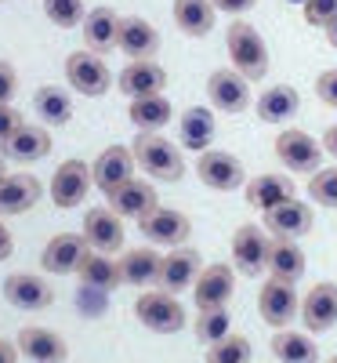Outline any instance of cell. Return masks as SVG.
<instances>
[{
  "mask_svg": "<svg viewBox=\"0 0 337 363\" xmlns=\"http://www.w3.org/2000/svg\"><path fill=\"white\" fill-rule=\"evenodd\" d=\"M95 189V178H91V164L80 157H69L55 167L51 182H47V196L58 211H73L87 200V193Z\"/></svg>",
  "mask_w": 337,
  "mask_h": 363,
  "instance_id": "6",
  "label": "cell"
},
{
  "mask_svg": "<svg viewBox=\"0 0 337 363\" xmlns=\"http://www.w3.org/2000/svg\"><path fill=\"white\" fill-rule=\"evenodd\" d=\"M196 178L214 193H232L247 186V167L236 153H225V149H207V153L196 157Z\"/></svg>",
  "mask_w": 337,
  "mask_h": 363,
  "instance_id": "7",
  "label": "cell"
},
{
  "mask_svg": "<svg viewBox=\"0 0 337 363\" xmlns=\"http://www.w3.org/2000/svg\"><path fill=\"white\" fill-rule=\"evenodd\" d=\"M18 95V69L0 58V106H11V99Z\"/></svg>",
  "mask_w": 337,
  "mask_h": 363,
  "instance_id": "43",
  "label": "cell"
},
{
  "mask_svg": "<svg viewBox=\"0 0 337 363\" xmlns=\"http://www.w3.org/2000/svg\"><path fill=\"white\" fill-rule=\"evenodd\" d=\"M87 11H91V8L84 4V0H44V15H47V22L58 26V29H76V26H84Z\"/></svg>",
  "mask_w": 337,
  "mask_h": 363,
  "instance_id": "39",
  "label": "cell"
},
{
  "mask_svg": "<svg viewBox=\"0 0 337 363\" xmlns=\"http://www.w3.org/2000/svg\"><path fill=\"white\" fill-rule=\"evenodd\" d=\"M4 178H8V160L0 157V182H4Z\"/></svg>",
  "mask_w": 337,
  "mask_h": 363,
  "instance_id": "51",
  "label": "cell"
},
{
  "mask_svg": "<svg viewBox=\"0 0 337 363\" xmlns=\"http://www.w3.org/2000/svg\"><path fill=\"white\" fill-rule=\"evenodd\" d=\"M116 51L127 55V62L135 58H156L160 51V29L138 18V15H124L120 18V37H116Z\"/></svg>",
  "mask_w": 337,
  "mask_h": 363,
  "instance_id": "27",
  "label": "cell"
},
{
  "mask_svg": "<svg viewBox=\"0 0 337 363\" xmlns=\"http://www.w3.org/2000/svg\"><path fill=\"white\" fill-rule=\"evenodd\" d=\"M0 294H4L11 309H22V313H44L55 306V287L37 272H11L0 284Z\"/></svg>",
  "mask_w": 337,
  "mask_h": 363,
  "instance_id": "11",
  "label": "cell"
},
{
  "mask_svg": "<svg viewBox=\"0 0 337 363\" xmlns=\"http://www.w3.org/2000/svg\"><path fill=\"white\" fill-rule=\"evenodd\" d=\"M0 157L8 164H40L51 157V131L44 124H22L8 142H0Z\"/></svg>",
  "mask_w": 337,
  "mask_h": 363,
  "instance_id": "18",
  "label": "cell"
},
{
  "mask_svg": "<svg viewBox=\"0 0 337 363\" xmlns=\"http://www.w3.org/2000/svg\"><path fill=\"white\" fill-rule=\"evenodd\" d=\"M44 196V182L29 171H15L0 182V218H15L33 211Z\"/></svg>",
  "mask_w": 337,
  "mask_h": 363,
  "instance_id": "22",
  "label": "cell"
},
{
  "mask_svg": "<svg viewBox=\"0 0 337 363\" xmlns=\"http://www.w3.org/2000/svg\"><path fill=\"white\" fill-rule=\"evenodd\" d=\"M33 113L44 120V128H66L73 120V95L62 84H40L33 91Z\"/></svg>",
  "mask_w": 337,
  "mask_h": 363,
  "instance_id": "33",
  "label": "cell"
},
{
  "mask_svg": "<svg viewBox=\"0 0 337 363\" xmlns=\"http://www.w3.org/2000/svg\"><path fill=\"white\" fill-rule=\"evenodd\" d=\"M18 352L29 359V363H66L69 359V345L66 338L58 335V330L51 327H37V323H29L18 330V338H15Z\"/></svg>",
  "mask_w": 337,
  "mask_h": 363,
  "instance_id": "20",
  "label": "cell"
},
{
  "mask_svg": "<svg viewBox=\"0 0 337 363\" xmlns=\"http://www.w3.org/2000/svg\"><path fill=\"white\" fill-rule=\"evenodd\" d=\"M120 262V277H124L127 287H156L160 284V265H164V255L156 247H131L116 258Z\"/></svg>",
  "mask_w": 337,
  "mask_h": 363,
  "instance_id": "29",
  "label": "cell"
},
{
  "mask_svg": "<svg viewBox=\"0 0 337 363\" xmlns=\"http://www.w3.org/2000/svg\"><path fill=\"white\" fill-rule=\"evenodd\" d=\"M66 84H69V91H76L84 99H102V95H109L116 77L105 62V55L80 48V51L66 55Z\"/></svg>",
  "mask_w": 337,
  "mask_h": 363,
  "instance_id": "4",
  "label": "cell"
},
{
  "mask_svg": "<svg viewBox=\"0 0 337 363\" xmlns=\"http://www.w3.org/2000/svg\"><path fill=\"white\" fill-rule=\"evenodd\" d=\"M312 222H316V211L312 203H304V200H287L280 207H272L265 211V229L268 236H283V240H301L304 233H312Z\"/></svg>",
  "mask_w": 337,
  "mask_h": 363,
  "instance_id": "24",
  "label": "cell"
},
{
  "mask_svg": "<svg viewBox=\"0 0 337 363\" xmlns=\"http://www.w3.org/2000/svg\"><path fill=\"white\" fill-rule=\"evenodd\" d=\"M76 280L84 287H98V291H116L120 284H124V277H120V262L113 255H102V251H87V258L76 269Z\"/></svg>",
  "mask_w": 337,
  "mask_h": 363,
  "instance_id": "36",
  "label": "cell"
},
{
  "mask_svg": "<svg viewBox=\"0 0 337 363\" xmlns=\"http://www.w3.org/2000/svg\"><path fill=\"white\" fill-rule=\"evenodd\" d=\"M120 18H124V15H116L109 4L91 8V11H87V18H84V26H80V33H84V48H87V51H95V55H109V51H116Z\"/></svg>",
  "mask_w": 337,
  "mask_h": 363,
  "instance_id": "28",
  "label": "cell"
},
{
  "mask_svg": "<svg viewBox=\"0 0 337 363\" xmlns=\"http://www.w3.org/2000/svg\"><path fill=\"white\" fill-rule=\"evenodd\" d=\"M127 120L138 131H164L174 120V106L167 95H145V99H131L127 106Z\"/></svg>",
  "mask_w": 337,
  "mask_h": 363,
  "instance_id": "35",
  "label": "cell"
},
{
  "mask_svg": "<svg viewBox=\"0 0 337 363\" xmlns=\"http://www.w3.org/2000/svg\"><path fill=\"white\" fill-rule=\"evenodd\" d=\"M171 15H174V26L193 40L210 37L214 26H218V8H214L210 0H174Z\"/></svg>",
  "mask_w": 337,
  "mask_h": 363,
  "instance_id": "31",
  "label": "cell"
},
{
  "mask_svg": "<svg viewBox=\"0 0 337 363\" xmlns=\"http://www.w3.org/2000/svg\"><path fill=\"white\" fill-rule=\"evenodd\" d=\"M0 4H8V0H0Z\"/></svg>",
  "mask_w": 337,
  "mask_h": 363,
  "instance_id": "53",
  "label": "cell"
},
{
  "mask_svg": "<svg viewBox=\"0 0 337 363\" xmlns=\"http://www.w3.org/2000/svg\"><path fill=\"white\" fill-rule=\"evenodd\" d=\"M135 320L152 330V335H178L181 327L189 323L185 316V306L178 301V294L164 291V287H152V291H142L135 298Z\"/></svg>",
  "mask_w": 337,
  "mask_h": 363,
  "instance_id": "3",
  "label": "cell"
},
{
  "mask_svg": "<svg viewBox=\"0 0 337 363\" xmlns=\"http://www.w3.org/2000/svg\"><path fill=\"white\" fill-rule=\"evenodd\" d=\"M87 251L91 247H87L84 233H55L40 251V269L51 272V277H76Z\"/></svg>",
  "mask_w": 337,
  "mask_h": 363,
  "instance_id": "14",
  "label": "cell"
},
{
  "mask_svg": "<svg viewBox=\"0 0 337 363\" xmlns=\"http://www.w3.org/2000/svg\"><path fill=\"white\" fill-rule=\"evenodd\" d=\"M15 255V236H11V229L4 225V218H0V262H8Z\"/></svg>",
  "mask_w": 337,
  "mask_h": 363,
  "instance_id": "47",
  "label": "cell"
},
{
  "mask_svg": "<svg viewBox=\"0 0 337 363\" xmlns=\"http://www.w3.org/2000/svg\"><path fill=\"white\" fill-rule=\"evenodd\" d=\"M309 200L316 207L337 211V167H319L316 174H309V186H304Z\"/></svg>",
  "mask_w": 337,
  "mask_h": 363,
  "instance_id": "38",
  "label": "cell"
},
{
  "mask_svg": "<svg viewBox=\"0 0 337 363\" xmlns=\"http://www.w3.org/2000/svg\"><path fill=\"white\" fill-rule=\"evenodd\" d=\"M214 135H218V120H214L210 106H189L178 116V145L189 149V153H207Z\"/></svg>",
  "mask_w": 337,
  "mask_h": 363,
  "instance_id": "26",
  "label": "cell"
},
{
  "mask_svg": "<svg viewBox=\"0 0 337 363\" xmlns=\"http://www.w3.org/2000/svg\"><path fill=\"white\" fill-rule=\"evenodd\" d=\"M193 330L203 345H214L222 342L225 335H232V316H229V306L225 309H203L196 320H193Z\"/></svg>",
  "mask_w": 337,
  "mask_h": 363,
  "instance_id": "37",
  "label": "cell"
},
{
  "mask_svg": "<svg viewBox=\"0 0 337 363\" xmlns=\"http://www.w3.org/2000/svg\"><path fill=\"white\" fill-rule=\"evenodd\" d=\"M135 171H138V160L131 153V145H105L95 157V164H91V178H95V189L102 196H109L116 186L131 182Z\"/></svg>",
  "mask_w": 337,
  "mask_h": 363,
  "instance_id": "15",
  "label": "cell"
},
{
  "mask_svg": "<svg viewBox=\"0 0 337 363\" xmlns=\"http://www.w3.org/2000/svg\"><path fill=\"white\" fill-rule=\"evenodd\" d=\"M131 153L138 160V171H145L152 182H181L185 178L181 145H174L160 131H138L135 142H131Z\"/></svg>",
  "mask_w": 337,
  "mask_h": 363,
  "instance_id": "1",
  "label": "cell"
},
{
  "mask_svg": "<svg viewBox=\"0 0 337 363\" xmlns=\"http://www.w3.org/2000/svg\"><path fill=\"white\" fill-rule=\"evenodd\" d=\"M225 51H229V62L236 73H243L251 84L254 80H265L268 77V44L258 29L247 22V18H232V26L225 29Z\"/></svg>",
  "mask_w": 337,
  "mask_h": 363,
  "instance_id": "2",
  "label": "cell"
},
{
  "mask_svg": "<svg viewBox=\"0 0 337 363\" xmlns=\"http://www.w3.org/2000/svg\"><path fill=\"white\" fill-rule=\"evenodd\" d=\"M304 269H309V258H304V251H301L297 240L272 236V247H268V277L297 287V280L304 277Z\"/></svg>",
  "mask_w": 337,
  "mask_h": 363,
  "instance_id": "32",
  "label": "cell"
},
{
  "mask_svg": "<svg viewBox=\"0 0 337 363\" xmlns=\"http://www.w3.org/2000/svg\"><path fill=\"white\" fill-rule=\"evenodd\" d=\"M116 91L127 99H145V95H164L167 91V69L156 58H135L116 73Z\"/></svg>",
  "mask_w": 337,
  "mask_h": 363,
  "instance_id": "16",
  "label": "cell"
},
{
  "mask_svg": "<svg viewBox=\"0 0 337 363\" xmlns=\"http://www.w3.org/2000/svg\"><path fill=\"white\" fill-rule=\"evenodd\" d=\"M236 294V269L229 262H210L193 284V306L196 313L203 309H225Z\"/></svg>",
  "mask_w": 337,
  "mask_h": 363,
  "instance_id": "12",
  "label": "cell"
},
{
  "mask_svg": "<svg viewBox=\"0 0 337 363\" xmlns=\"http://www.w3.org/2000/svg\"><path fill=\"white\" fill-rule=\"evenodd\" d=\"M333 15H337V0H304L301 4V18L312 29H326Z\"/></svg>",
  "mask_w": 337,
  "mask_h": 363,
  "instance_id": "41",
  "label": "cell"
},
{
  "mask_svg": "<svg viewBox=\"0 0 337 363\" xmlns=\"http://www.w3.org/2000/svg\"><path fill=\"white\" fill-rule=\"evenodd\" d=\"M105 207H113L120 218L142 222L149 211H156V207H160V196H156V189H152V182H145V178L135 174L131 182L116 186V189L105 196Z\"/></svg>",
  "mask_w": 337,
  "mask_h": 363,
  "instance_id": "19",
  "label": "cell"
},
{
  "mask_svg": "<svg viewBox=\"0 0 337 363\" xmlns=\"http://www.w3.org/2000/svg\"><path fill=\"white\" fill-rule=\"evenodd\" d=\"M326 363H337V356H330V359H326Z\"/></svg>",
  "mask_w": 337,
  "mask_h": 363,
  "instance_id": "52",
  "label": "cell"
},
{
  "mask_svg": "<svg viewBox=\"0 0 337 363\" xmlns=\"http://www.w3.org/2000/svg\"><path fill=\"white\" fill-rule=\"evenodd\" d=\"M275 149V160H280L290 174H316L323 167V142H316L309 131L301 128H283L272 142Z\"/></svg>",
  "mask_w": 337,
  "mask_h": 363,
  "instance_id": "5",
  "label": "cell"
},
{
  "mask_svg": "<svg viewBox=\"0 0 337 363\" xmlns=\"http://www.w3.org/2000/svg\"><path fill=\"white\" fill-rule=\"evenodd\" d=\"M297 109H301V95L290 84H272L254 99V113L261 124H287V120L297 116Z\"/></svg>",
  "mask_w": 337,
  "mask_h": 363,
  "instance_id": "30",
  "label": "cell"
},
{
  "mask_svg": "<svg viewBox=\"0 0 337 363\" xmlns=\"http://www.w3.org/2000/svg\"><path fill=\"white\" fill-rule=\"evenodd\" d=\"M214 8H218V15H247V11H254L258 8V0H210Z\"/></svg>",
  "mask_w": 337,
  "mask_h": 363,
  "instance_id": "46",
  "label": "cell"
},
{
  "mask_svg": "<svg viewBox=\"0 0 337 363\" xmlns=\"http://www.w3.org/2000/svg\"><path fill=\"white\" fill-rule=\"evenodd\" d=\"M22 124H25V116H22L15 106H0V142H8Z\"/></svg>",
  "mask_w": 337,
  "mask_h": 363,
  "instance_id": "45",
  "label": "cell"
},
{
  "mask_svg": "<svg viewBox=\"0 0 337 363\" xmlns=\"http://www.w3.org/2000/svg\"><path fill=\"white\" fill-rule=\"evenodd\" d=\"M268 349L280 363H316L319 359V345L312 342V335L309 330H294V327L275 330Z\"/></svg>",
  "mask_w": 337,
  "mask_h": 363,
  "instance_id": "34",
  "label": "cell"
},
{
  "mask_svg": "<svg viewBox=\"0 0 337 363\" xmlns=\"http://www.w3.org/2000/svg\"><path fill=\"white\" fill-rule=\"evenodd\" d=\"M268 247L272 236L254 222H243L232 233V269L239 277H261V272H268Z\"/></svg>",
  "mask_w": 337,
  "mask_h": 363,
  "instance_id": "9",
  "label": "cell"
},
{
  "mask_svg": "<svg viewBox=\"0 0 337 363\" xmlns=\"http://www.w3.org/2000/svg\"><path fill=\"white\" fill-rule=\"evenodd\" d=\"M142 236L149 240L152 247H185L189 244V236H193V222L185 211H174V207H156V211H149V215L138 222Z\"/></svg>",
  "mask_w": 337,
  "mask_h": 363,
  "instance_id": "10",
  "label": "cell"
},
{
  "mask_svg": "<svg viewBox=\"0 0 337 363\" xmlns=\"http://www.w3.org/2000/svg\"><path fill=\"white\" fill-rule=\"evenodd\" d=\"M319 142H323V149H326V157H333V160H337V124H330V128L323 131V138H319Z\"/></svg>",
  "mask_w": 337,
  "mask_h": 363,
  "instance_id": "48",
  "label": "cell"
},
{
  "mask_svg": "<svg viewBox=\"0 0 337 363\" xmlns=\"http://www.w3.org/2000/svg\"><path fill=\"white\" fill-rule=\"evenodd\" d=\"M105 294H109V291H98V287H84V284H80V294H76V301H80V309H84V313L98 316V313L105 309Z\"/></svg>",
  "mask_w": 337,
  "mask_h": 363,
  "instance_id": "44",
  "label": "cell"
},
{
  "mask_svg": "<svg viewBox=\"0 0 337 363\" xmlns=\"http://www.w3.org/2000/svg\"><path fill=\"white\" fill-rule=\"evenodd\" d=\"M316 99L326 106V109H337V66L333 69H323L316 77Z\"/></svg>",
  "mask_w": 337,
  "mask_h": 363,
  "instance_id": "42",
  "label": "cell"
},
{
  "mask_svg": "<svg viewBox=\"0 0 337 363\" xmlns=\"http://www.w3.org/2000/svg\"><path fill=\"white\" fill-rule=\"evenodd\" d=\"M323 37H326V44L337 51V15H333V18H330V26L323 29Z\"/></svg>",
  "mask_w": 337,
  "mask_h": 363,
  "instance_id": "50",
  "label": "cell"
},
{
  "mask_svg": "<svg viewBox=\"0 0 337 363\" xmlns=\"http://www.w3.org/2000/svg\"><path fill=\"white\" fill-rule=\"evenodd\" d=\"M80 233H84L91 251H102V255L124 251V218L113 207H87Z\"/></svg>",
  "mask_w": 337,
  "mask_h": 363,
  "instance_id": "17",
  "label": "cell"
},
{
  "mask_svg": "<svg viewBox=\"0 0 337 363\" xmlns=\"http://www.w3.org/2000/svg\"><path fill=\"white\" fill-rule=\"evenodd\" d=\"M243 196H247V203H251L254 211H261V215H265V211H272V207H280V203L294 200L297 189H294V178H290V174L265 171V174H258V178H247Z\"/></svg>",
  "mask_w": 337,
  "mask_h": 363,
  "instance_id": "25",
  "label": "cell"
},
{
  "mask_svg": "<svg viewBox=\"0 0 337 363\" xmlns=\"http://www.w3.org/2000/svg\"><path fill=\"white\" fill-rule=\"evenodd\" d=\"M301 323L309 335H326L337 327V284L323 280L309 287V294L301 298Z\"/></svg>",
  "mask_w": 337,
  "mask_h": 363,
  "instance_id": "21",
  "label": "cell"
},
{
  "mask_svg": "<svg viewBox=\"0 0 337 363\" xmlns=\"http://www.w3.org/2000/svg\"><path fill=\"white\" fill-rule=\"evenodd\" d=\"M18 345L15 342H8V338H0V363H18Z\"/></svg>",
  "mask_w": 337,
  "mask_h": 363,
  "instance_id": "49",
  "label": "cell"
},
{
  "mask_svg": "<svg viewBox=\"0 0 337 363\" xmlns=\"http://www.w3.org/2000/svg\"><path fill=\"white\" fill-rule=\"evenodd\" d=\"M200 272H203V258H200V251H193V247H171V251L164 255L160 284H156V287H164V291H171V294L193 291V284H196Z\"/></svg>",
  "mask_w": 337,
  "mask_h": 363,
  "instance_id": "23",
  "label": "cell"
},
{
  "mask_svg": "<svg viewBox=\"0 0 337 363\" xmlns=\"http://www.w3.org/2000/svg\"><path fill=\"white\" fill-rule=\"evenodd\" d=\"M258 313L268 327L275 330H287L297 316H301V298L294 291V284H283V280H265L261 291H258Z\"/></svg>",
  "mask_w": 337,
  "mask_h": 363,
  "instance_id": "13",
  "label": "cell"
},
{
  "mask_svg": "<svg viewBox=\"0 0 337 363\" xmlns=\"http://www.w3.org/2000/svg\"><path fill=\"white\" fill-rule=\"evenodd\" d=\"M254 349L243 335H225L222 342L207 345V363H251Z\"/></svg>",
  "mask_w": 337,
  "mask_h": 363,
  "instance_id": "40",
  "label": "cell"
},
{
  "mask_svg": "<svg viewBox=\"0 0 337 363\" xmlns=\"http://www.w3.org/2000/svg\"><path fill=\"white\" fill-rule=\"evenodd\" d=\"M207 99H210V109L218 113H229V116H239L254 106V95H251V80L236 73L232 66L225 69H214L207 77Z\"/></svg>",
  "mask_w": 337,
  "mask_h": 363,
  "instance_id": "8",
  "label": "cell"
}]
</instances>
